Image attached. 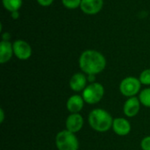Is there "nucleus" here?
Masks as SVG:
<instances>
[{
	"label": "nucleus",
	"instance_id": "f257e3e1",
	"mask_svg": "<svg viewBox=\"0 0 150 150\" xmlns=\"http://www.w3.org/2000/svg\"><path fill=\"white\" fill-rule=\"evenodd\" d=\"M81 69L88 75H96L102 72L106 66L105 56L96 50H85L79 59Z\"/></svg>",
	"mask_w": 150,
	"mask_h": 150
},
{
	"label": "nucleus",
	"instance_id": "f03ea898",
	"mask_svg": "<svg viewBox=\"0 0 150 150\" xmlns=\"http://www.w3.org/2000/svg\"><path fill=\"white\" fill-rule=\"evenodd\" d=\"M90 126L98 132H106L112 126V116L105 110L95 109L89 116Z\"/></svg>",
	"mask_w": 150,
	"mask_h": 150
},
{
	"label": "nucleus",
	"instance_id": "7ed1b4c3",
	"mask_svg": "<svg viewBox=\"0 0 150 150\" xmlns=\"http://www.w3.org/2000/svg\"><path fill=\"white\" fill-rule=\"evenodd\" d=\"M56 147L59 150H77L78 141L74 133L69 130L60 132L55 139Z\"/></svg>",
	"mask_w": 150,
	"mask_h": 150
},
{
	"label": "nucleus",
	"instance_id": "20e7f679",
	"mask_svg": "<svg viewBox=\"0 0 150 150\" xmlns=\"http://www.w3.org/2000/svg\"><path fill=\"white\" fill-rule=\"evenodd\" d=\"M104 87L101 83H94L87 86L83 92V98L88 104H97L104 96Z\"/></svg>",
	"mask_w": 150,
	"mask_h": 150
},
{
	"label": "nucleus",
	"instance_id": "39448f33",
	"mask_svg": "<svg viewBox=\"0 0 150 150\" xmlns=\"http://www.w3.org/2000/svg\"><path fill=\"white\" fill-rule=\"evenodd\" d=\"M141 82L135 77H127L122 80L120 85V90L121 93L126 97H134L137 94L141 89Z\"/></svg>",
	"mask_w": 150,
	"mask_h": 150
},
{
	"label": "nucleus",
	"instance_id": "423d86ee",
	"mask_svg": "<svg viewBox=\"0 0 150 150\" xmlns=\"http://www.w3.org/2000/svg\"><path fill=\"white\" fill-rule=\"evenodd\" d=\"M13 53L19 60H27L32 55L31 46L23 40H17L12 43Z\"/></svg>",
	"mask_w": 150,
	"mask_h": 150
},
{
	"label": "nucleus",
	"instance_id": "0eeeda50",
	"mask_svg": "<svg viewBox=\"0 0 150 150\" xmlns=\"http://www.w3.org/2000/svg\"><path fill=\"white\" fill-rule=\"evenodd\" d=\"M104 5V0H82L80 8L87 15H95L98 13Z\"/></svg>",
	"mask_w": 150,
	"mask_h": 150
},
{
	"label": "nucleus",
	"instance_id": "6e6552de",
	"mask_svg": "<svg viewBox=\"0 0 150 150\" xmlns=\"http://www.w3.org/2000/svg\"><path fill=\"white\" fill-rule=\"evenodd\" d=\"M83 125V117L78 113H72L69 115L66 121V127L71 133H76L81 130Z\"/></svg>",
	"mask_w": 150,
	"mask_h": 150
},
{
	"label": "nucleus",
	"instance_id": "1a4fd4ad",
	"mask_svg": "<svg viewBox=\"0 0 150 150\" xmlns=\"http://www.w3.org/2000/svg\"><path fill=\"white\" fill-rule=\"evenodd\" d=\"M112 128L117 134L120 136H124L129 134L131 130V126L127 120L123 118H118L113 120Z\"/></svg>",
	"mask_w": 150,
	"mask_h": 150
},
{
	"label": "nucleus",
	"instance_id": "9d476101",
	"mask_svg": "<svg viewBox=\"0 0 150 150\" xmlns=\"http://www.w3.org/2000/svg\"><path fill=\"white\" fill-rule=\"evenodd\" d=\"M140 111V101L135 97H131L124 105V113L127 117L135 116Z\"/></svg>",
	"mask_w": 150,
	"mask_h": 150
},
{
	"label": "nucleus",
	"instance_id": "9b49d317",
	"mask_svg": "<svg viewBox=\"0 0 150 150\" xmlns=\"http://www.w3.org/2000/svg\"><path fill=\"white\" fill-rule=\"evenodd\" d=\"M13 47L9 40H2L0 43V62L5 63L13 54Z\"/></svg>",
	"mask_w": 150,
	"mask_h": 150
},
{
	"label": "nucleus",
	"instance_id": "f8f14e48",
	"mask_svg": "<svg viewBox=\"0 0 150 150\" xmlns=\"http://www.w3.org/2000/svg\"><path fill=\"white\" fill-rule=\"evenodd\" d=\"M86 82H87V79H86V76L83 74L76 73L71 77L70 82H69V85H70V88L73 91H80L84 90L86 88L85 87Z\"/></svg>",
	"mask_w": 150,
	"mask_h": 150
},
{
	"label": "nucleus",
	"instance_id": "ddd939ff",
	"mask_svg": "<svg viewBox=\"0 0 150 150\" xmlns=\"http://www.w3.org/2000/svg\"><path fill=\"white\" fill-rule=\"evenodd\" d=\"M83 106V98L78 95L72 96L67 102V108L72 113H77Z\"/></svg>",
	"mask_w": 150,
	"mask_h": 150
},
{
	"label": "nucleus",
	"instance_id": "4468645a",
	"mask_svg": "<svg viewBox=\"0 0 150 150\" xmlns=\"http://www.w3.org/2000/svg\"><path fill=\"white\" fill-rule=\"evenodd\" d=\"M4 7L10 12L18 11L22 6V0H2Z\"/></svg>",
	"mask_w": 150,
	"mask_h": 150
},
{
	"label": "nucleus",
	"instance_id": "2eb2a0df",
	"mask_svg": "<svg viewBox=\"0 0 150 150\" xmlns=\"http://www.w3.org/2000/svg\"><path fill=\"white\" fill-rule=\"evenodd\" d=\"M140 101L145 106L150 107V88L143 90L140 94Z\"/></svg>",
	"mask_w": 150,
	"mask_h": 150
},
{
	"label": "nucleus",
	"instance_id": "dca6fc26",
	"mask_svg": "<svg viewBox=\"0 0 150 150\" xmlns=\"http://www.w3.org/2000/svg\"><path fill=\"white\" fill-rule=\"evenodd\" d=\"M62 3L67 9L74 10L80 7L82 0H62Z\"/></svg>",
	"mask_w": 150,
	"mask_h": 150
},
{
	"label": "nucleus",
	"instance_id": "f3484780",
	"mask_svg": "<svg viewBox=\"0 0 150 150\" xmlns=\"http://www.w3.org/2000/svg\"><path fill=\"white\" fill-rule=\"evenodd\" d=\"M139 80L143 84H146V85L150 84V69H145L144 71H142V73L140 76Z\"/></svg>",
	"mask_w": 150,
	"mask_h": 150
},
{
	"label": "nucleus",
	"instance_id": "a211bd4d",
	"mask_svg": "<svg viewBox=\"0 0 150 150\" xmlns=\"http://www.w3.org/2000/svg\"><path fill=\"white\" fill-rule=\"evenodd\" d=\"M142 149L143 150H150V136L145 137L142 143H141Z\"/></svg>",
	"mask_w": 150,
	"mask_h": 150
},
{
	"label": "nucleus",
	"instance_id": "6ab92c4d",
	"mask_svg": "<svg viewBox=\"0 0 150 150\" xmlns=\"http://www.w3.org/2000/svg\"><path fill=\"white\" fill-rule=\"evenodd\" d=\"M38 4L41 6H44V7H47V6H49L52 4V3L54 2V0H37Z\"/></svg>",
	"mask_w": 150,
	"mask_h": 150
},
{
	"label": "nucleus",
	"instance_id": "aec40b11",
	"mask_svg": "<svg viewBox=\"0 0 150 150\" xmlns=\"http://www.w3.org/2000/svg\"><path fill=\"white\" fill-rule=\"evenodd\" d=\"M11 18H12L13 19H17V18H18V17H19L18 11H13V12H11Z\"/></svg>",
	"mask_w": 150,
	"mask_h": 150
},
{
	"label": "nucleus",
	"instance_id": "412c9836",
	"mask_svg": "<svg viewBox=\"0 0 150 150\" xmlns=\"http://www.w3.org/2000/svg\"><path fill=\"white\" fill-rule=\"evenodd\" d=\"M0 113H1V115H0V116H1V120H0V121H1V122H3V121H4V111H3V109H1V110H0Z\"/></svg>",
	"mask_w": 150,
	"mask_h": 150
}]
</instances>
